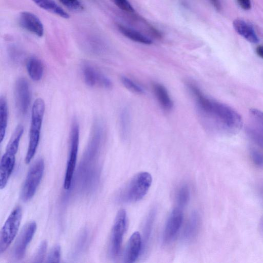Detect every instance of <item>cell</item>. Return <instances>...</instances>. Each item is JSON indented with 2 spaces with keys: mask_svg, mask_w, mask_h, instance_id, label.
<instances>
[{
  "mask_svg": "<svg viewBox=\"0 0 263 263\" xmlns=\"http://www.w3.org/2000/svg\"><path fill=\"white\" fill-rule=\"evenodd\" d=\"M45 108V102L42 99L38 98L35 100L31 111L29 141L25 158L26 163L30 162L36 152L40 140Z\"/></svg>",
  "mask_w": 263,
  "mask_h": 263,
  "instance_id": "5",
  "label": "cell"
},
{
  "mask_svg": "<svg viewBox=\"0 0 263 263\" xmlns=\"http://www.w3.org/2000/svg\"><path fill=\"white\" fill-rule=\"evenodd\" d=\"M190 199V191L187 184L182 185L178 189L176 195V202L180 209L185 206Z\"/></svg>",
  "mask_w": 263,
  "mask_h": 263,
  "instance_id": "25",
  "label": "cell"
},
{
  "mask_svg": "<svg viewBox=\"0 0 263 263\" xmlns=\"http://www.w3.org/2000/svg\"><path fill=\"white\" fill-rule=\"evenodd\" d=\"M118 8L127 12H133L134 8L127 0H110Z\"/></svg>",
  "mask_w": 263,
  "mask_h": 263,
  "instance_id": "31",
  "label": "cell"
},
{
  "mask_svg": "<svg viewBox=\"0 0 263 263\" xmlns=\"http://www.w3.org/2000/svg\"><path fill=\"white\" fill-rule=\"evenodd\" d=\"M61 258V247L59 245L54 246L47 255L46 262H58Z\"/></svg>",
  "mask_w": 263,
  "mask_h": 263,
  "instance_id": "29",
  "label": "cell"
},
{
  "mask_svg": "<svg viewBox=\"0 0 263 263\" xmlns=\"http://www.w3.org/2000/svg\"><path fill=\"white\" fill-rule=\"evenodd\" d=\"M68 9L76 11H80L84 9V6L79 0H59Z\"/></svg>",
  "mask_w": 263,
  "mask_h": 263,
  "instance_id": "30",
  "label": "cell"
},
{
  "mask_svg": "<svg viewBox=\"0 0 263 263\" xmlns=\"http://www.w3.org/2000/svg\"><path fill=\"white\" fill-rule=\"evenodd\" d=\"M211 4L213 5L214 8L217 10L220 11L221 8V3L220 0H209Z\"/></svg>",
  "mask_w": 263,
  "mask_h": 263,
  "instance_id": "35",
  "label": "cell"
},
{
  "mask_svg": "<svg viewBox=\"0 0 263 263\" xmlns=\"http://www.w3.org/2000/svg\"><path fill=\"white\" fill-rule=\"evenodd\" d=\"M156 212L154 209L151 210V211L148 214L145 224L144 226L143 229V239L142 240V245L143 249L145 246L147 242L149 240V237L152 232L153 226L155 219Z\"/></svg>",
  "mask_w": 263,
  "mask_h": 263,
  "instance_id": "24",
  "label": "cell"
},
{
  "mask_svg": "<svg viewBox=\"0 0 263 263\" xmlns=\"http://www.w3.org/2000/svg\"><path fill=\"white\" fill-rule=\"evenodd\" d=\"M256 52L257 55L263 59V46L260 45L257 47Z\"/></svg>",
  "mask_w": 263,
  "mask_h": 263,
  "instance_id": "36",
  "label": "cell"
},
{
  "mask_svg": "<svg viewBox=\"0 0 263 263\" xmlns=\"http://www.w3.org/2000/svg\"><path fill=\"white\" fill-rule=\"evenodd\" d=\"M18 23L24 29L39 37L43 36V25L40 18L34 14L28 11L22 12L19 15Z\"/></svg>",
  "mask_w": 263,
  "mask_h": 263,
  "instance_id": "14",
  "label": "cell"
},
{
  "mask_svg": "<svg viewBox=\"0 0 263 263\" xmlns=\"http://www.w3.org/2000/svg\"><path fill=\"white\" fill-rule=\"evenodd\" d=\"M8 124V107L5 97L0 98V141L2 142L5 136Z\"/></svg>",
  "mask_w": 263,
  "mask_h": 263,
  "instance_id": "23",
  "label": "cell"
},
{
  "mask_svg": "<svg viewBox=\"0 0 263 263\" xmlns=\"http://www.w3.org/2000/svg\"><path fill=\"white\" fill-rule=\"evenodd\" d=\"M199 223V214L194 211L191 214L183 233V238L185 240H191L195 237L198 231Z\"/></svg>",
  "mask_w": 263,
  "mask_h": 263,
  "instance_id": "19",
  "label": "cell"
},
{
  "mask_svg": "<svg viewBox=\"0 0 263 263\" xmlns=\"http://www.w3.org/2000/svg\"><path fill=\"white\" fill-rule=\"evenodd\" d=\"M121 81L123 85L129 90L139 95H142L145 93L144 89L140 85L134 81L130 78L122 76Z\"/></svg>",
  "mask_w": 263,
  "mask_h": 263,
  "instance_id": "26",
  "label": "cell"
},
{
  "mask_svg": "<svg viewBox=\"0 0 263 263\" xmlns=\"http://www.w3.org/2000/svg\"><path fill=\"white\" fill-rule=\"evenodd\" d=\"M233 26L237 33L249 42L257 43L259 42V39L253 28L245 21L236 19L233 22Z\"/></svg>",
  "mask_w": 263,
  "mask_h": 263,
  "instance_id": "17",
  "label": "cell"
},
{
  "mask_svg": "<svg viewBox=\"0 0 263 263\" xmlns=\"http://www.w3.org/2000/svg\"><path fill=\"white\" fill-rule=\"evenodd\" d=\"M187 86L199 108L217 131L228 136L239 132L242 120L236 111L226 104L209 99L195 84L189 83Z\"/></svg>",
  "mask_w": 263,
  "mask_h": 263,
  "instance_id": "1",
  "label": "cell"
},
{
  "mask_svg": "<svg viewBox=\"0 0 263 263\" xmlns=\"http://www.w3.org/2000/svg\"><path fill=\"white\" fill-rule=\"evenodd\" d=\"M104 138V128L102 123L96 121L92 126L89 140L83 155L78 179L80 180L81 186L85 191L90 190L95 185L98 178L97 162L100 155Z\"/></svg>",
  "mask_w": 263,
  "mask_h": 263,
  "instance_id": "2",
  "label": "cell"
},
{
  "mask_svg": "<svg viewBox=\"0 0 263 263\" xmlns=\"http://www.w3.org/2000/svg\"><path fill=\"white\" fill-rule=\"evenodd\" d=\"M79 136V124L76 119H73L70 128L69 150L64 181V187L65 190H69L72 183L78 153Z\"/></svg>",
  "mask_w": 263,
  "mask_h": 263,
  "instance_id": "6",
  "label": "cell"
},
{
  "mask_svg": "<svg viewBox=\"0 0 263 263\" xmlns=\"http://www.w3.org/2000/svg\"><path fill=\"white\" fill-rule=\"evenodd\" d=\"M237 2L240 7L244 10H248L251 8L250 0H237Z\"/></svg>",
  "mask_w": 263,
  "mask_h": 263,
  "instance_id": "33",
  "label": "cell"
},
{
  "mask_svg": "<svg viewBox=\"0 0 263 263\" xmlns=\"http://www.w3.org/2000/svg\"><path fill=\"white\" fill-rule=\"evenodd\" d=\"M14 97L17 111L21 115H25L28 110L31 99L30 86L26 79L20 78L16 80Z\"/></svg>",
  "mask_w": 263,
  "mask_h": 263,
  "instance_id": "11",
  "label": "cell"
},
{
  "mask_svg": "<svg viewBox=\"0 0 263 263\" xmlns=\"http://www.w3.org/2000/svg\"><path fill=\"white\" fill-rule=\"evenodd\" d=\"M9 56L11 61L14 63L20 62L23 58V52L17 47L11 46L8 50Z\"/></svg>",
  "mask_w": 263,
  "mask_h": 263,
  "instance_id": "28",
  "label": "cell"
},
{
  "mask_svg": "<svg viewBox=\"0 0 263 263\" xmlns=\"http://www.w3.org/2000/svg\"><path fill=\"white\" fill-rule=\"evenodd\" d=\"M44 170V162L41 158L36 160L31 165L21 191V197L23 201L29 200L33 196L42 178Z\"/></svg>",
  "mask_w": 263,
  "mask_h": 263,
  "instance_id": "8",
  "label": "cell"
},
{
  "mask_svg": "<svg viewBox=\"0 0 263 263\" xmlns=\"http://www.w3.org/2000/svg\"><path fill=\"white\" fill-rule=\"evenodd\" d=\"M152 89L161 107L167 111L172 110L174 103L166 88L159 83L154 82L152 84Z\"/></svg>",
  "mask_w": 263,
  "mask_h": 263,
  "instance_id": "16",
  "label": "cell"
},
{
  "mask_svg": "<svg viewBox=\"0 0 263 263\" xmlns=\"http://www.w3.org/2000/svg\"><path fill=\"white\" fill-rule=\"evenodd\" d=\"M81 68L84 81L88 86H98L106 89L112 87V83L110 80L90 63L83 62Z\"/></svg>",
  "mask_w": 263,
  "mask_h": 263,
  "instance_id": "10",
  "label": "cell"
},
{
  "mask_svg": "<svg viewBox=\"0 0 263 263\" xmlns=\"http://www.w3.org/2000/svg\"><path fill=\"white\" fill-rule=\"evenodd\" d=\"M119 31L127 38L141 44L151 45L152 41L138 31L121 24L117 25Z\"/></svg>",
  "mask_w": 263,
  "mask_h": 263,
  "instance_id": "20",
  "label": "cell"
},
{
  "mask_svg": "<svg viewBox=\"0 0 263 263\" xmlns=\"http://www.w3.org/2000/svg\"><path fill=\"white\" fill-rule=\"evenodd\" d=\"M142 239L139 232H134L130 236L124 256V261L133 263L138 258L142 250Z\"/></svg>",
  "mask_w": 263,
  "mask_h": 263,
  "instance_id": "15",
  "label": "cell"
},
{
  "mask_svg": "<svg viewBox=\"0 0 263 263\" xmlns=\"http://www.w3.org/2000/svg\"><path fill=\"white\" fill-rule=\"evenodd\" d=\"M22 213L21 208L16 207L2 227L0 235V254L6 250L15 238L21 223Z\"/></svg>",
  "mask_w": 263,
  "mask_h": 263,
  "instance_id": "7",
  "label": "cell"
},
{
  "mask_svg": "<svg viewBox=\"0 0 263 263\" xmlns=\"http://www.w3.org/2000/svg\"><path fill=\"white\" fill-rule=\"evenodd\" d=\"M26 69L31 79L40 81L44 74V65L41 61L35 57H31L26 62Z\"/></svg>",
  "mask_w": 263,
  "mask_h": 263,
  "instance_id": "18",
  "label": "cell"
},
{
  "mask_svg": "<svg viewBox=\"0 0 263 263\" xmlns=\"http://www.w3.org/2000/svg\"><path fill=\"white\" fill-rule=\"evenodd\" d=\"M152 183V177L149 173L142 172L138 173L120 192L119 200L124 202L139 201L146 194Z\"/></svg>",
  "mask_w": 263,
  "mask_h": 263,
  "instance_id": "4",
  "label": "cell"
},
{
  "mask_svg": "<svg viewBox=\"0 0 263 263\" xmlns=\"http://www.w3.org/2000/svg\"><path fill=\"white\" fill-rule=\"evenodd\" d=\"M36 229L34 221L27 223L23 228L13 248L12 254L16 259H22L25 254L27 247L31 240Z\"/></svg>",
  "mask_w": 263,
  "mask_h": 263,
  "instance_id": "12",
  "label": "cell"
},
{
  "mask_svg": "<svg viewBox=\"0 0 263 263\" xmlns=\"http://www.w3.org/2000/svg\"><path fill=\"white\" fill-rule=\"evenodd\" d=\"M251 112L254 117H255L261 123H263V112L256 109H251Z\"/></svg>",
  "mask_w": 263,
  "mask_h": 263,
  "instance_id": "34",
  "label": "cell"
},
{
  "mask_svg": "<svg viewBox=\"0 0 263 263\" xmlns=\"http://www.w3.org/2000/svg\"><path fill=\"white\" fill-rule=\"evenodd\" d=\"M182 209L176 207L173 210L166 221L163 233V241L167 243L175 238L183 221Z\"/></svg>",
  "mask_w": 263,
  "mask_h": 263,
  "instance_id": "13",
  "label": "cell"
},
{
  "mask_svg": "<svg viewBox=\"0 0 263 263\" xmlns=\"http://www.w3.org/2000/svg\"><path fill=\"white\" fill-rule=\"evenodd\" d=\"M127 215L124 209L117 214L111 230L109 252L112 257H117L120 251L124 234L127 227Z\"/></svg>",
  "mask_w": 263,
  "mask_h": 263,
  "instance_id": "9",
  "label": "cell"
},
{
  "mask_svg": "<svg viewBox=\"0 0 263 263\" xmlns=\"http://www.w3.org/2000/svg\"><path fill=\"white\" fill-rule=\"evenodd\" d=\"M47 248V243L46 241H42L40 245L36 252L32 258V262H41L43 261Z\"/></svg>",
  "mask_w": 263,
  "mask_h": 263,
  "instance_id": "27",
  "label": "cell"
},
{
  "mask_svg": "<svg viewBox=\"0 0 263 263\" xmlns=\"http://www.w3.org/2000/svg\"><path fill=\"white\" fill-rule=\"evenodd\" d=\"M130 112L128 107L122 108L119 116V126L121 136L122 138L126 139L129 134L130 127Z\"/></svg>",
  "mask_w": 263,
  "mask_h": 263,
  "instance_id": "22",
  "label": "cell"
},
{
  "mask_svg": "<svg viewBox=\"0 0 263 263\" xmlns=\"http://www.w3.org/2000/svg\"><path fill=\"white\" fill-rule=\"evenodd\" d=\"M23 132V125H18L12 135L5 153L2 157L0 163V187L1 189L6 186L13 170L15 155Z\"/></svg>",
  "mask_w": 263,
  "mask_h": 263,
  "instance_id": "3",
  "label": "cell"
},
{
  "mask_svg": "<svg viewBox=\"0 0 263 263\" xmlns=\"http://www.w3.org/2000/svg\"><path fill=\"white\" fill-rule=\"evenodd\" d=\"M252 158L254 163L259 166H263V155L259 152L254 151L252 153Z\"/></svg>",
  "mask_w": 263,
  "mask_h": 263,
  "instance_id": "32",
  "label": "cell"
},
{
  "mask_svg": "<svg viewBox=\"0 0 263 263\" xmlns=\"http://www.w3.org/2000/svg\"><path fill=\"white\" fill-rule=\"evenodd\" d=\"M39 7L54 13L64 18H68L69 15L53 0H31Z\"/></svg>",
  "mask_w": 263,
  "mask_h": 263,
  "instance_id": "21",
  "label": "cell"
}]
</instances>
